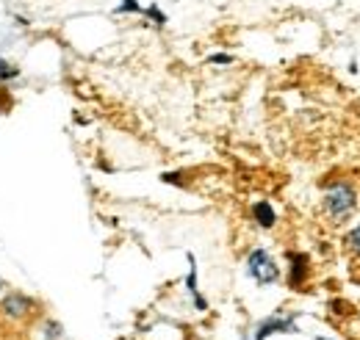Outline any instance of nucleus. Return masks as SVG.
<instances>
[{
  "instance_id": "13",
  "label": "nucleus",
  "mask_w": 360,
  "mask_h": 340,
  "mask_svg": "<svg viewBox=\"0 0 360 340\" xmlns=\"http://www.w3.org/2000/svg\"><path fill=\"white\" fill-rule=\"evenodd\" d=\"M3 291H6V285H3V280H0V294H3Z\"/></svg>"
},
{
  "instance_id": "12",
  "label": "nucleus",
  "mask_w": 360,
  "mask_h": 340,
  "mask_svg": "<svg viewBox=\"0 0 360 340\" xmlns=\"http://www.w3.org/2000/svg\"><path fill=\"white\" fill-rule=\"evenodd\" d=\"M211 61H214V64H230V61H233V55H225V53H217V55H211Z\"/></svg>"
},
{
  "instance_id": "2",
  "label": "nucleus",
  "mask_w": 360,
  "mask_h": 340,
  "mask_svg": "<svg viewBox=\"0 0 360 340\" xmlns=\"http://www.w3.org/2000/svg\"><path fill=\"white\" fill-rule=\"evenodd\" d=\"M355 188L347 183V180H338V183H333L327 191H324V197H321V211L324 216L333 221V224H341V221H347L352 213H355Z\"/></svg>"
},
{
  "instance_id": "10",
  "label": "nucleus",
  "mask_w": 360,
  "mask_h": 340,
  "mask_svg": "<svg viewBox=\"0 0 360 340\" xmlns=\"http://www.w3.org/2000/svg\"><path fill=\"white\" fill-rule=\"evenodd\" d=\"M134 11H141L139 0H122V3L117 6V14H134Z\"/></svg>"
},
{
  "instance_id": "4",
  "label": "nucleus",
  "mask_w": 360,
  "mask_h": 340,
  "mask_svg": "<svg viewBox=\"0 0 360 340\" xmlns=\"http://www.w3.org/2000/svg\"><path fill=\"white\" fill-rule=\"evenodd\" d=\"M277 332H297V327H294L291 318H277V315H271V318L258 324L255 340H266V338H271V335H277Z\"/></svg>"
},
{
  "instance_id": "3",
  "label": "nucleus",
  "mask_w": 360,
  "mask_h": 340,
  "mask_svg": "<svg viewBox=\"0 0 360 340\" xmlns=\"http://www.w3.org/2000/svg\"><path fill=\"white\" fill-rule=\"evenodd\" d=\"M247 271L258 285H271L280 280V266L274 263V257L266 249H252L247 257Z\"/></svg>"
},
{
  "instance_id": "5",
  "label": "nucleus",
  "mask_w": 360,
  "mask_h": 340,
  "mask_svg": "<svg viewBox=\"0 0 360 340\" xmlns=\"http://www.w3.org/2000/svg\"><path fill=\"white\" fill-rule=\"evenodd\" d=\"M288 285L291 288H302L305 285V277H308V257L305 255H297V252H291L288 255Z\"/></svg>"
},
{
  "instance_id": "11",
  "label": "nucleus",
  "mask_w": 360,
  "mask_h": 340,
  "mask_svg": "<svg viewBox=\"0 0 360 340\" xmlns=\"http://www.w3.org/2000/svg\"><path fill=\"white\" fill-rule=\"evenodd\" d=\"M147 14H150V17H153V20L158 22V25H164V22H167V17H164V14L158 11V6H150V8H147Z\"/></svg>"
},
{
  "instance_id": "8",
  "label": "nucleus",
  "mask_w": 360,
  "mask_h": 340,
  "mask_svg": "<svg viewBox=\"0 0 360 340\" xmlns=\"http://www.w3.org/2000/svg\"><path fill=\"white\" fill-rule=\"evenodd\" d=\"M17 78H20V67L0 55V84L6 86V84H11V81H17Z\"/></svg>"
},
{
  "instance_id": "7",
  "label": "nucleus",
  "mask_w": 360,
  "mask_h": 340,
  "mask_svg": "<svg viewBox=\"0 0 360 340\" xmlns=\"http://www.w3.org/2000/svg\"><path fill=\"white\" fill-rule=\"evenodd\" d=\"M39 329H42V340H61L64 338V327H61L56 318H45Z\"/></svg>"
},
{
  "instance_id": "6",
  "label": "nucleus",
  "mask_w": 360,
  "mask_h": 340,
  "mask_svg": "<svg viewBox=\"0 0 360 340\" xmlns=\"http://www.w3.org/2000/svg\"><path fill=\"white\" fill-rule=\"evenodd\" d=\"M252 218H255L264 230H269V227L277 224V213H274V208H271L266 200H261V202H255V205H252Z\"/></svg>"
},
{
  "instance_id": "1",
  "label": "nucleus",
  "mask_w": 360,
  "mask_h": 340,
  "mask_svg": "<svg viewBox=\"0 0 360 340\" xmlns=\"http://www.w3.org/2000/svg\"><path fill=\"white\" fill-rule=\"evenodd\" d=\"M39 301L22 291H3L0 294V321L8 327H25L37 318Z\"/></svg>"
},
{
  "instance_id": "9",
  "label": "nucleus",
  "mask_w": 360,
  "mask_h": 340,
  "mask_svg": "<svg viewBox=\"0 0 360 340\" xmlns=\"http://www.w3.org/2000/svg\"><path fill=\"white\" fill-rule=\"evenodd\" d=\"M344 244H347V249L352 252V255L360 257V224L352 230V233H347V238H344Z\"/></svg>"
}]
</instances>
